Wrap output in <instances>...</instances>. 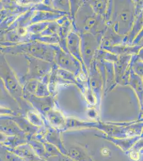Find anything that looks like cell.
I'll return each instance as SVG.
<instances>
[{
  "instance_id": "6da1fadb",
  "label": "cell",
  "mask_w": 143,
  "mask_h": 161,
  "mask_svg": "<svg viewBox=\"0 0 143 161\" xmlns=\"http://www.w3.org/2000/svg\"><path fill=\"white\" fill-rule=\"evenodd\" d=\"M0 79L12 97L18 96L22 94V88L14 72L2 55H0Z\"/></svg>"
},
{
  "instance_id": "7a4b0ae2",
  "label": "cell",
  "mask_w": 143,
  "mask_h": 161,
  "mask_svg": "<svg viewBox=\"0 0 143 161\" xmlns=\"http://www.w3.org/2000/svg\"><path fill=\"white\" fill-rule=\"evenodd\" d=\"M23 51L36 58L50 60L53 57V54L45 45L40 43H32L23 48Z\"/></svg>"
},
{
  "instance_id": "3957f363",
  "label": "cell",
  "mask_w": 143,
  "mask_h": 161,
  "mask_svg": "<svg viewBox=\"0 0 143 161\" xmlns=\"http://www.w3.org/2000/svg\"><path fill=\"white\" fill-rule=\"evenodd\" d=\"M57 60L58 64L63 68L72 71H75L77 69L75 63L68 54L59 52L57 56Z\"/></svg>"
},
{
  "instance_id": "277c9868",
  "label": "cell",
  "mask_w": 143,
  "mask_h": 161,
  "mask_svg": "<svg viewBox=\"0 0 143 161\" xmlns=\"http://www.w3.org/2000/svg\"><path fill=\"white\" fill-rule=\"evenodd\" d=\"M67 46L69 51L77 59L81 60V56L79 48V38L76 34L71 33L67 39Z\"/></svg>"
},
{
  "instance_id": "5b68a950",
  "label": "cell",
  "mask_w": 143,
  "mask_h": 161,
  "mask_svg": "<svg viewBox=\"0 0 143 161\" xmlns=\"http://www.w3.org/2000/svg\"><path fill=\"white\" fill-rule=\"evenodd\" d=\"M17 130V126L14 121L9 119L0 120V132L10 136L14 135Z\"/></svg>"
},
{
  "instance_id": "8992f818",
  "label": "cell",
  "mask_w": 143,
  "mask_h": 161,
  "mask_svg": "<svg viewBox=\"0 0 143 161\" xmlns=\"http://www.w3.org/2000/svg\"><path fill=\"white\" fill-rule=\"evenodd\" d=\"M11 99L13 100V97L6 89L2 80L0 79V103L8 102Z\"/></svg>"
},
{
  "instance_id": "52a82bcc",
  "label": "cell",
  "mask_w": 143,
  "mask_h": 161,
  "mask_svg": "<svg viewBox=\"0 0 143 161\" xmlns=\"http://www.w3.org/2000/svg\"><path fill=\"white\" fill-rule=\"evenodd\" d=\"M88 41L84 42V54L85 56V58H90L94 53V46L91 45L93 44V42H91L89 39H88Z\"/></svg>"
},
{
  "instance_id": "ba28073f",
  "label": "cell",
  "mask_w": 143,
  "mask_h": 161,
  "mask_svg": "<svg viewBox=\"0 0 143 161\" xmlns=\"http://www.w3.org/2000/svg\"><path fill=\"white\" fill-rule=\"evenodd\" d=\"M131 13L128 11H122L121 13L120 14L119 19L123 23H127L128 22L130 19Z\"/></svg>"
},
{
  "instance_id": "9c48e42d",
  "label": "cell",
  "mask_w": 143,
  "mask_h": 161,
  "mask_svg": "<svg viewBox=\"0 0 143 161\" xmlns=\"http://www.w3.org/2000/svg\"><path fill=\"white\" fill-rule=\"evenodd\" d=\"M15 158L14 154L10 152H7L6 154H4L3 159L4 161H15Z\"/></svg>"
},
{
  "instance_id": "30bf717a",
  "label": "cell",
  "mask_w": 143,
  "mask_h": 161,
  "mask_svg": "<svg viewBox=\"0 0 143 161\" xmlns=\"http://www.w3.org/2000/svg\"><path fill=\"white\" fill-rule=\"evenodd\" d=\"M13 112L10 108H7L5 106L0 105V114H12Z\"/></svg>"
},
{
  "instance_id": "8fae6325",
  "label": "cell",
  "mask_w": 143,
  "mask_h": 161,
  "mask_svg": "<svg viewBox=\"0 0 143 161\" xmlns=\"http://www.w3.org/2000/svg\"><path fill=\"white\" fill-rule=\"evenodd\" d=\"M95 9L97 11H101L104 9V3L101 1H98L95 3Z\"/></svg>"
},
{
  "instance_id": "7c38bea8",
  "label": "cell",
  "mask_w": 143,
  "mask_h": 161,
  "mask_svg": "<svg viewBox=\"0 0 143 161\" xmlns=\"http://www.w3.org/2000/svg\"><path fill=\"white\" fill-rule=\"evenodd\" d=\"M94 23H95L94 18L91 17L90 19H88V20H87V23H86V28H88V29H90L94 25Z\"/></svg>"
}]
</instances>
